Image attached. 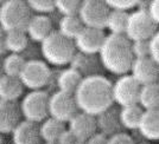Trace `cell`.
Listing matches in <instances>:
<instances>
[{
    "instance_id": "1",
    "label": "cell",
    "mask_w": 159,
    "mask_h": 144,
    "mask_svg": "<svg viewBox=\"0 0 159 144\" xmlns=\"http://www.w3.org/2000/svg\"><path fill=\"white\" fill-rule=\"evenodd\" d=\"M80 109L93 116H99L114 102L112 83L107 78L94 74L83 78L75 93Z\"/></svg>"
},
{
    "instance_id": "2",
    "label": "cell",
    "mask_w": 159,
    "mask_h": 144,
    "mask_svg": "<svg viewBox=\"0 0 159 144\" xmlns=\"http://www.w3.org/2000/svg\"><path fill=\"white\" fill-rule=\"evenodd\" d=\"M100 58L107 70L116 74H124L132 70L135 57L132 44L124 34H109L100 51Z\"/></svg>"
},
{
    "instance_id": "3",
    "label": "cell",
    "mask_w": 159,
    "mask_h": 144,
    "mask_svg": "<svg viewBox=\"0 0 159 144\" xmlns=\"http://www.w3.org/2000/svg\"><path fill=\"white\" fill-rule=\"evenodd\" d=\"M42 52L49 63L53 65H66L73 61L76 54V44L60 31H53L42 43Z\"/></svg>"
},
{
    "instance_id": "4",
    "label": "cell",
    "mask_w": 159,
    "mask_h": 144,
    "mask_svg": "<svg viewBox=\"0 0 159 144\" xmlns=\"http://www.w3.org/2000/svg\"><path fill=\"white\" fill-rule=\"evenodd\" d=\"M31 7L21 0H8L4 2L0 11V20L2 28L8 31H27L32 19Z\"/></svg>"
},
{
    "instance_id": "5",
    "label": "cell",
    "mask_w": 159,
    "mask_h": 144,
    "mask_svg": "<svg viewBox=\"0 0 159 144\" xmlns=\"http://www.w3.org/2000/svg\"><path fill=\"white\" fill-rule=\"evenodd\" d=\"M158 24L152 19L148 12L137 11L129 14V20L127 25L126 36L133 41L138 40H151L157 33Z\"/></svg>"
},
{
    "instance_id": "6",
    "label": "cell",
    "mask_w": 159,
    "mask_h": 144,
    "mask_svg": "<svg viewBox=\"0 0 159 144\" xmlns=\"http://www.w3.org/2000/svg\"><path fill=\"white\" fill-rule=\"evenodd\" d=\"M111 12V7L107 5L106 1L86 0L81 7L80 18L83 21L84 26L103 30L107 27Z\"/></svg>"
},
{
    "instance_id": "7",
    "label": "cell",
    "mask_w": 159,
    "mask_h": 144,
    "mask_svg": "<svg viewBox=\"0 0 159 144\" xmlns=\"http://www.w3.org/2000/svg\"><path fill=\"white\" fill-rule=\"evenodd\" d=\"M50 98L44 91H33L21 102L23 115L27 121L42 122L50 115Z\"/></svg>"
},
{
    "instance_id": "8",
    "label": "cell",
    "mask_w": 159,
    "mask_h": 144,
    "mask_svg": "<svg viewBox=\"0 0 159 144\" xmlns=\"http://www.w3.org/2000/svg\"><path fill=\"white\" fill-rule=\"evenodd\" d=\"M80 106L75 95L58 91L50 98V115L62 122H70L79 115Z\"/></svg>"
},
{
    "instance_id": "9",
    "label": "cell",
    "mask_w": 159,
    "mask_h": 144,
    "mask_svg": "<svg viewBox=\"0 0 159 144\" xmlns=\"http://www.w3.org/2000/svg\"><path fill=\"white\" fill-rule=\"evenodd\" d=\"M141 87L133 76H124L113 85L114 100L121 106L137 105L140 102Z\"/></svg>"
},
{
    "instance_id": "10",
    "label": "cell",
    "mask_w": 159,
    "mask_h": 144,
    "mask_svg": "<svg viewBox=\"0 0 159 144\" xmlns=\"http://www.w3.org/2000/svg\"><path fill=\"white\" fill-rule=\"evenodd\" d=\"M51 77V71L44 61L40 60H30L26 61V65L20 74L23 84L29 87L37 90L49 83Z\"/></svg>"
},
{
    "instance_id": "11",
    "label": "cell",
    "mask_w": 159,
    "mask_h": 144,
    "mask_svg": "<svg viewBox=\"0 0 159 144\" xmlns=\"http://www.w3.org/2000/svg\"><path fill=\"white\" fill-rule=\"evenodd\" d=\"M106 38L107 37L103 30L86 26L79 34V37L75 39V44L82 53L95 54L101 51Z\"/></svg>"
},
{
    "instance_id": "12",
    "label": "cell",
    "mask_w": 159,
    "mask_h": 144,
    "mask_svg": "<svg viewBox=\"0 0 159 144\" xmlns=\"http://www.w3.org/2000/svg\"><path fill=\"white\" fill-rule=\"evenodd\" d=\"M132 76L140 85H150L159 80V64L152 58H135L132 66Z\"/></svg>"
},
{
    "instance_id": "13",
    "label": "cell",
    "mask_w": 159,
    "mask_h": 144,
    "mask_svg": "<svg viewBox=\"0 0 159 144\" xmlns=\"http://www.w3.org/2000/svg\"><path fill=\"white\" fill-rule=\"evenodd\" d=\"M23 110L16 100H2L0 103V130L2 133L13 132L21 123Z\"/></svg>"
},
{
    "instance_id": "14",
    "label": "cell",
    "mask_w": 159,
    "mask_h": 144,
    "mask_svg": "<svg viewBox=\"0 0 159 144\" xmlns=\"http://www.w3.org/2000/svg\"><path fill=\"white\" fill-rule=\"evenodd\" d=\"M98 129V119L95 116L82 112L76 115L70 121V129L76 138L81 142H87L90 137H93L96 133Z\"/></svg>"
},
{
    "instance_id": "15",
    "label": "cell",
    "mask_w": 159,
    "mask_h": 144,
    "mask_svg": "<svg viewBox=\"0 0 159 144\" xmlns=\"http://www.w3.org/2000/svg\"><path fill=\"white\" fill-rule=\"evenodd\" d=\"M40 126L36 122L24 121L13 131L14 144H42Z\"/></svg>"
},
{
    "instance_id": "16",
    "label": "cell",
    "mask_w": 159,
    "mask_h": 144,
    "mask_svg": "<svg viewBox=\"0 0 159 144\" xmlns=\"http://www.w3.org/2000/svg\"><path fill=\"white\" fill-rule=\"evenodd\" d=\"M120 113H121V110L113 106L107 109L102 113H100L96 119H98V128L101 129L102 133L111 137L116 133H120L121 126H124L121 123Z\"/></svg>"
},
{
    "instance_id": "17",
    "label": "cell",
    "mask_w": 159,
    "mask_h": 144,
    "mask_svg": "<svg viewBox=\"0 0 159 144\" xmlns=\"http://www.w3.org/2000/svg\"><path fill=\"white\" fill-rule=\"evenodd\" d=\"M51 20L45 15H34L27 27V33L33 40L44 41L52 33Z\"/></svg>"
},
{
    "instance_id": "18",
    "label": "cell",
    "mask_w": 159,
    "mask_h": 144,
    "mask_svg": "<svg viewBox=\"0 0 159 144\" xmlns=\"http://www.w3.org/2000/svg\"><path fill=\"white\" fill-rule=\"evenodd\" d=\"M23 82L20 77L4 74L0 80V97L2 100H17L23 93Z\"/></svg>"
},
{
    "instance_id": "19",
    "label": "cell",
    "mask_w": 159,
    "mask_h": 144,
    "mask_svg": "<svg viewBox=\"0 0 159 144\" xmlns=\"http://www.w3.org/2000/svg\"><path fill=\"white\" fill-rule=\"evenodd\" d=\"M139 130L148 139H159V109L144 112Z\"/></svg>"
},
{
    "instance_id": "20",
    "label": "cell",
    "mask_w": 159,
    "mask_h": 144,
    "mask_svg": "<svg viewBox=\"0 0 159 144\" xmlns=\"http://www.w3.org/2000/svg\"><path fill=\"white\" fill-rule=\"evenodd\" d=\"M66 131V123L55 117L48 118L40 126L42 137L47 143H57L61 135Z\"/></svg>"
},
{
    "instance_id": "21",
    "label": "cell",
    "mask_w": 159,
    "mask_h": 144,
    "mask_svg": "<svg viewBox=\"0 0 159 144\" xmlns=\"http://www.w3.org/2000/svg\"><path fill=\"white\" fill-rule=\"evenodd\" d=\"M83 80L82 74L75 69H68L64 70L58 77V86L60 90L66 93H71L75 95L77 89L80 87L81 83Z\"/></svg>"
},
{
    "instance_id": "22",
    "label": "cell",
    "mask_w": 159,
    "mask_h": 144,
    "mask_svg": "<svg viewBox=\"0 0 159 144\" xmlns=\"http://www.w3.org/2000/svg\"><path fill=\"white\" fill-rule=\"evenodd\" d=\"M84 24L81 20L80 15L63 17L60 21V32L70 39H76L79 34L84 28Z\"/></svg>"
},
{
    "instance_id": "23",
    "label": "cell",
    "mask_w": 159,
    "mask_h": 144,
    "mask_svg": "<svg viewBox=\"0 0 159 144\" xmlns=\"http://www.w3.org/2000/svg\"><path fill=\"white\" fill-rule=\"evenodd\" d=\"M143 115H144V111L138 104L124 106L120 113L121 123L127 129H139Z\"/></svg>"
},
{
    "instance_id": "24",
    "label": "cell",
    "mask_w": 159,
    "mask_h": 144,
    "mask_svg": "<svg viewBox=\"0 0 159 144\" xmlns=\"http://www.w3.org/2000/svg\"><path fill=\"white\" fill-rule=\"evenodd\" d=\"M73 69L77 70V71L82 74H88L89 76H94L93 72L98 70V60L94 58V54H86V53H76L74 57L73 61H71Z\"/></svg>"
},
{
    "instance_id": "25",
    "label": "cell",
    "mask_w": 159,
    "mask_h": 144,
    "mask_svg": "<svg viewBox=\"0 0 159 144\" xmlns=\"http://www.w3.org/2000/svg\"><path fill=\"white\" fill-rule=\"evenodd\" d=\"M140 104L146 110H157L159 109V84L144 85L140 92Z\"/></svg>"
},
{
    "instance_id": "26",
    "label": "cell",
    "mask_w": 159,
    "mask_h": 144,
    "mask_svg": "<svg viewBox=\"0 0 159 144\" xmlns=\"http://www.w3.org/2000/svg\"><path fill=\"white\" fill-rule=\"evenodd\" d=\"M128 20H129V14L127 12L113 10L109 14L107 27L112 31L113 34H124L127 31Z\"/></svg>"
},
{
    "instance_id": "27",
    "label": "cell",
    "mask_w": 159,
    "mask_h": 144,
    "mask_svg": "<svg viewBox=\"0 0 159 144\" xmlns=\"http://www.w3.org/2000/svg\"><path fill=\"white\" fill-rule=\"evenodd\" d=\"M29 39H27L26 31H8L5 37V45L7 50L14 53L23 51L27 46Z\"/></svg>"
},
{
    "instance_id": "28",
    "label": "cell",
    "mask_w": 159,
    "mask_h": 144,
    "mask_svg": "<svg viewBox=\"0 0 159 144\" xmlns=\"http://www.w3.org/2000/svg\"><path fill=\"white\" fill-rule=\"evenodd\" d=\"M26 65L25 59L18 53L10 54L5 60H4V71L7 76H13V77H20L21 72Z\"/></svg>"
},
{
    "instance_id": "29",
    "label": "cell",
    "mask_w": 159,
    "mask_h": 144,
    "mask_svg": "<svg viewBox=\"0 0 159 144\" xmlns=\"http://www.w3.org/2000/svg\"><path fill=\"white\" fill-rule=\"evenodd\" d=\"M82 4L83 1L80 0H58L56 1V8H58V11L64 14V17L80 15Z\"/></svg>"
},
{
    "instance_id": "30",
    "label": "cell",
    "mask_w": 159,
    "mask_h": 144,
    "mask_svg": "<svg viewBox=\"0 0 159 144\" xmlns=\"http://www.w3.org/2000/svg\"><path fill=\"white\" fill-rule=\"evenodd\" d=\"M133 54L135 58L151 57V40H138L132 44Z\"/></svg>"
},
{
    "instance_id": "31",
    "label": "cell",
    "mask_w": 159,
    "mask_h": 144,
    "mask_svg": "<svg viewBox=\"0 0 159 144\" xmlns=\"http://www.w3.org/2000/svg\"><path fill=\"white\" fill-rule=\"evenodd\" d=\"M27 4L31 7V10L42 12V13L51 12L56 8V1H52V0H30L27 1Z\"/></svg>"
},
{
    "instance_id": "32",
    "label": "cell",
    "mask_w": 159,
    "mask_h": 144,
    "mask_svg": "<svg viewBox=\"0 0 159 144\" xmlns=\"http://www.w3.org/2000/svg\"><path fill=\"white\" fill-rule=\"evenodd\" d=\"M106 2L113 10L124 11V12H126V10H131L133 7L138 6V1L134 0H108Z\"/></svg>"
},
{
    "instance_id": "33",
    "label": "cell",
    "mask_w": 159,
    "mask_h": 144,
    "mask_svg": "<svg viewBox=\"0 0 159 144\" xmlns=\"http://www.w3.org/2000/svg\"><path fill=\"white\" fill-rule=\"evenodd\" d=\"M108 144H134V141L129 135L120 132V133H116L109 138Z\"/></svg>"
},
{
    "instance_id": "34",
    "label": "cell",
    "mask_w": 159,
    "mask_h": 144,
    "mask_svg": "<svg viewBox=\"0 0 159 144\" xmlns=\"http://www.w3.org/2000/svg\"><path fill=\"white\" fill-rule=\"evenodd\" d=\"M79 142V139L73 133L71 130H66L62 135H61L60 139H58V144H76Z\"/></svg>"
},
{
    "instance_id": "35",
    "label": "cell",
    "mask_w": 159,
    "mask_h": 144,
    "mask_svg": "<svg viewBox=\"0 0 159 144\" xmlns=\"http://www.w3.org/2000/svg\"><path fill=\"white\" fill-rule=\"evenodd\" d=\"M151 57L159 64V32H157L151 39Z\"/></svg>"
},
{
    "instance_id": "36",
    "label": "cell",
    "mask_w": 159,
    "mask_h": 144,
    "mask_svg": "<svg viewBox=\"0 0 159 144\" xmlns=\"http://www.w3.org/2000/svg\"><path fill=\"white\" fill-rule=\"evenodd\" d=\"M148 13L152 17V19L159 24V0H153L150 2V8H148Z\"/></svg>"
},
{
    "instance_id": "37",
    "label": "cell",
    "mask_w": 159,
    "mask_h": 144,
    "mask_svg": "<svg viewBox=\"0 0 159 144\" xmlns=\"http://www.w3.org/2000/svg\"><path fill=\"white\" fill-rule=\"evenodd\" d=\"M109 139L107 138L105 133H95L93 137H90L87 141V144H108Z\"/></svg>"
},
{
    "instance_id": "38",
    "label": "cell",
    "mask_w": 159,
    "mask_h": 144,
    "mask_svg": "<svg viewBox=\"0 0 159 144\" xmlns=\"http://www.w3.org/2000/svg\"><path fill=\"white\" fill-rule=\"evenodd\" d=\"M76 144H87V142H81V141H79Z\"/></svg>"
},
{
    "instance_id": "39",
    "label": "cell",
    "mask_w": 159,
    "mask_h": 144,
    "mask_svg": "<svg viewBox=\"0 0 159 144\" xmlns=\"http://www.w3.org/2000/svg\"><path fill=\"white\" fill-rule=\"evenodd\" d=\"M47 144H58V143H47Z\"/></svg>"
}]
</instances>
